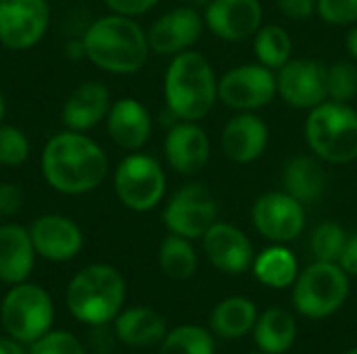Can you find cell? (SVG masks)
Here are the masks:
<instances>
[{
    "label": "cell",
    "instance_id": "cell-1",
    "mask_svg": "<svg viewBox=\"0 0 357 354\" xmlns=\"http://www.w3.org/2000/svg\"><path fill=\"white\" fill-rule=\"evenodd\" d=\"M40 169L52 190L79 196L102 184L109 171V159L92 138L67 129L46 142Z\"/></svg>",
    "mask_w": 357,
    "mask_h": 354
},
{
    "label": "cell",
    "instance_id": "cell-2",
    "mask_svg": "<svg viewBox=\"0 0 357 354\" xmlns=\"http://www.w3.org/2000/svg\"><path fill=\"white\" fill-rule=\"evenodd\" d=\"M82 42L90 63L115 75L140 71L151 54L149 38L140 23L134 17L117 13L90 23Z\"/></svg>",
    "mask_w": 357,
    "mask_h": 354
},
{
    "label": "cell",
    "instance_id": "cell-3",
    "mask_svg": "<svg viewBox=\"0 0 357 354\" xmlns=\"http://www.w3.org/2000/svg\"><path fill=\"white\" fill-rule=\"evenodd\" d=\"M218 79L201 52L184 50L172 56L163 79L167 111L180 121H201L218 102Z\"/></svg>",
    "mask_w": 357,
    "mask_h": 354
},
{
    "label": "cell",
    "instance_id": "cell-4",
    "mask_svg": "<svg viewBox=\"0 0 357 354\" xmlns=\"http://www.w3.org/2000/svg\"><path fill=\"white\" fill-rule=\"evenodd\" d=\"M126 282L111 265H88L77 271L65 292L69 313L86 325H107L121 313Z\"/></svg>",
    "mask_w": 357,
    "mask_h": 354
},
{
    "label": "cell",
    "instance_id": "cell-5",
    "mask_svg": "<svg viewBox=\"0 0 357 354\" xmlns=\"http://www.w3.org/2000/svg\"><path fill=\"white\" fill-rule=\"evenodd\" d=\"M310 150L326 163L347 165L357 159V111L347 102L324 100L305 119Z\"/></svg>",
    "mask_w": 357,
    "mask_h": 354
},
{
    "label": "cell",
    "instance_id": "cell-6",
    "mask_svg": "<svg viewBox=\"0 0 357 354\" xmlns=\"http://www.w3.org/2000/svg\"><path fill=\"white\" fill-rule=\"evenodd\" d=\"M0 321L10 338L21 344H33L52 328V298L42 286L29 282L15 284L2 298Z\"/></svg>",
    "mask_w": 357,
    "mask_h": 354
},
{
    "label": "cell",
    "instance_id": "cell-7",
    "mask_svg": "<svg viewBox=\"0 0 357 354\" xmlns=\"http://www.w3.org/2000/svg\"><path fill=\"white\" fill-rule=\"evenodd\" d=\"M349 296V275L339 263L316 261L293 284V305L310 319L335 315Z\"/></svg>",
    "mask_w": 357,
    "mask_h": 354
},
{
    "label": "cell",
    "instance_id": "cell-8",
    "mask_svg": "<svg viewBox=\"0 0 357 354\" xmlns=\"http://www.w3.org/2000/svg\"><path fill=\"white\" fill-rule=\"evenodd\" d=\"M113 186L123 207L146 213L163 200L167 179L157 159L144 152H132L117 165Z\"/></svg>",
    "mask_w": 357,
    "mask_h": 354
},
{
    "label": "cell",
    "instance_id": "cell-9",
    "mask_svg": "<svg viewBox=\"0 0 357 354\" xmlns=\"http://www.w3.org/2000/svg\"><path fill=\"white\" fill-rule=\"evenodd\" d=\"M220 207L213 192L203 184L182 186L165 204L163 223L169 234L197 240L207 234V230L218 221Z\"/></svg>",
    "mask_w": 357,
    "mask_h": 354
},
{
    "label": "cell",
    "instance_id": "cell-10",
    "mask_svg": "<svg viewBox=\"0 0 357 354\" xmlns=\"http://www.w3.org/2000/svg\"><path fill=\"white\" fill-rule=\"evenodd\" d=\"M278 96L276 71L261 63L232 67L218 79V100L243 113H255L268 106Z\"/></svg>",
    "mask_w": 357,
    "mask_h": 354
},
{
    "label": "cell",
    "instance_id": "cell-11",
    "mask_svg": "<svg viewBox=\"0 0 357 354\" xmlns=\"http://www.w3.org/2000/svg\"><path fill=\"white\" fill-rule=\"evenodd\" d=\"M251 219L264 238L276 244H287L299 238L305 227V204L284 190L266 192L253 202Z\"/></svg>",
    "mask_w": 357,
    "mask_h": 354
},
{
    "label": "cell",
    "instance_id": "cell-12",
    "mask_svg": "<svg viewBox=\"0 0 357 354\" xmlns=\"http://www.w3.org/2000/svg\"><path fill=\"white\" fill-rule=\"evenodd\" d=\"M50 23L46 0H2L0 2V42L10 50L36 46Z\"/></svg>",
    "mask_w": 357,
    "mask_h": 354
},
{
    "label": "cell",
    "instance_id": "cell-13",
    "mask_svg": "<svg viewBox=\"0 0 357 354\" xmlns=\"http://www.w3.org/2000/svg\"><path fill=\"white\" fill-rule=\"evenodd\" d=\"M278 96L293 108L312 111L326 96V67L314 58H291L276 71Z\"/></svg>",
    "mask_w": 357,
    "mask_h": 354
},
{
    "label": "cell",
    "instance_id": "cell-14",
    "mask_svg": "<svg viewBox=\"0 0 357 354\" xmlns=\"http://www.w3.org/2000/svg\"><path fill=\"white\" fill-rule=\"evenodd\" d=\"M205 29V19L199 8L188 4L176 6L161 15L151 29L146 31L151 52L159 56H176L184 50H190Z\"/></svg>",
    "mask_w": 357,
    "mask_h": 354
},
{
    "label": "cell",
    "instance_id": "cell-15",
    "mask_svg": "<svg viewBox=\"0 0 357 354\" xmlns=\"http://www.w3.org/2000/svg\"><path fill=\"white\" fill-rule=\"evenodd\" d=\"M203 19L205 27L220 40L243 42L264 25V8L259 0H211Z\"/></svg>",
    "mask_w": 357,
    "mask_h": 354
},
{
    "label": "cell",
    "instance_id": "cell-16",
    "mask_svg": "<svg viewBox=\"0 0 357 354\" xmlns=\"http://www.w3.org/2000/svg\"><path fill=\"white\" fill-rule=\"evenodd\" d=\"M36 255L46 261L63 263L75 259L84 248V234L79 225L63 215H40L27 227Z\"/></svg>",
    "mask_w": 357,
    "mask_h": 354
},
{
    "label": "cell",
    "instance_id": "cell-17",
    "mask_svg": "<svg viewBox=\"0 0 357 354\" xmlns=\"http://www.w3.org/2000/svg\"><path fill=\"white\" fill-rule=\"evenodd\" d=\"M163 152L174 171L182 175H197L211 159V142L197 121H178L165 136Z\"/></svg>",
    "mask_w": 357,
    "mask_h": 354
},
{
    "label": "cell",
    "instance_id": "cell-18",
    "mask_svg": "<svg viewBox=\"0 0 357 354\" xmlns=\"http://www.w3.org/2000/svg\"><path fill=\"white\" fill-rule=\"evenodd\" d=\"M203 250L215 269L232 275L245 273L255 261L251 240L232 223L215 221L203 236Z\"/></svg>",
    "mask_w": 357,
    "mask_h": 354
},
{
    "label": "cell",
    "instance_id": "cell-19",
    "mask_svg": "<svg viewBox=\"0 0 357 354\" xmlns=\"http://www.w3.org/2000/svg\"><path fill=\"white\" fill-rule=\"evenodd\" d=\"M270 142V129L255 113H236L222 129L224 154L238 165H251L264 156Z\"/></svg>",
    "mask_w": 357,
    "mask_h": 354
},
{
    "label": "cell",
    "instance_id": "cell-20",
    "mask_svg": "<svg viewBox=\"0 0 357 354\" xmlns=\"http://www.w3.org/2000/svg\"><path fill=\"white\" fill-rule=\"evenodd\" d=\"M107 131L119 148L140 150L153 131L151 113L136 98H119L107 113Z\"/></svg>",
    "mask_w": 357,
    "mask_h": 354
},
{
    "label": "cell",
    "instance_id": "cell-21",
    "mask_svg": "<svg viewBox=\"0 0 357 354\" xmlns=\"http://www.w3.org/2000/svg\"><path fill=\"white\" fill-rule=\"evenodd\" d=\"M111 104V94L102 83L84 81L67 96L61 117L67 129L84 134L107 119Z\"/></svg>",
    "mask_w": 357,
    "mask_h": 354
},
{
    "label": "cell",
    "instance_id": "cell-22",
    "mask_svg": "<svg viewBox=\"0 0 357 354\" xmlns=\"http://www.w3.org/2000/svg\"><path fill=\"white\" fill-rule=\"evenodd\" d=\"M36 248L29 230L19 223L0 225V282L15 286L27 282L33 271Z\"/></svg>",
    "mask_w": 357,
    "mask_h": 354
},
{
    "label": "cell",
    "instance_id": "cell-23",
    "mask_svg": "<svg viewBox=\"0 0 357 354\" xmlns=\"http://www.w3.org/2000/svg\"><path fill=\"white\" fill-rule=\"evenodd\" d=\"M115 336L132 348H151L167 336L165 319L151 307H132L115 317Z\"/></svg>",
    "mask_w": 357,
    "mask_h": 354
},
{
    "label": "cell",
    "instance_id": "cell-24",
    "mask_svg": "<svg viewBox=\"0 0 357 354\" xmlns=\"http://www.w3.org/2000/svg\"><path fill=\"white\" fill-rule=\"evenodd\" d=\"M282 188L303 204L320 200L326 190V175L322 165L307 154L291 156L282 169Z\"/></svg>",
    "mask_w": 357,
    "mask_h": 354
},
{
    "label": "cell",
    "instance_id": "cell-25",
    "mask_svg": "<svg viewBox=\"0 0 357 354\" xmlns=\"http://www.w3.org/2000/svg\"><path fill=\"white\" fill-rule=\"evenodd\" d=\"M253 334L261 353L284 354L295 342L297 323L289 311L280 307H272L257 317Z\"/></svg>",
    "mask_w": 357,
    "mask_h": 354
},
{
    "label": "cell",
    "instance_id": "cell-26",
    "mask_svg": "<svg viewBox=\"0 0 357 354\" xmlns=\"http://www.w3.org/2000/svg\"><path fill=\"white\" fill-rule=\"evenodd\" d=\"M257 309L245 296H230L222 300L211 313V330L220 338L234 340L255 328Z\"/></svg>",
    "mask_w": 357,
    "mask_h": 354
},
{
    "label": "cell",
    "instance_id": "cell-27",
    "mask_svg": "<svg viewBox=\"0 0 357 354\" xmlns=\"http://www.w3.org/2000/svg\"><path fill=\"white\" fill-rule=\"evenodd\" d=\"M253 273L264 286L282 290V288H289L295 284V280L299 275V267H297L295 255L287 246L274 244L255 257Z\"/></svg>",
    "mask_w": 357,
    "mask_h": 354
},
{
    "label": "cell",
    "instance_id": "cell-28",
    "mask_svg": "<svg viewBox=\"0 0 357 354\" xmlns=\"http://www.w3.org/2000/svg\"><path fill=\"white\" fill-rule=\"evenodd\" d=\"M253 50L257 63H261L272 71H278L293 56V40L282 25L268 23L261 25L253 35Z\"/></svg>",
    "mask_w": 357,
    "mask_h": 354
},
{
    "label": "cell",
    "instance_id": "cell-29",
    "mask_svg": "<svg viewBox=\"0 0 357 354\" xmlns=\"http://www.w3.org/2000/svg\"><path fill=\"white\" fill-rule=\"evenodd\" d=\"M159 267L167 277L176 282H184L192 277L199 267V259L190 240L176 234L163 238L159 246Z\"/></svg>",
    "mask_w": 357,
    "mask_h": 354
},
{
    "label": "cell",
    "instance_id": "cell-30",
    "mask_svg": "<svg viewBox=\"0 0 357 354\" xmlns=\"http://www.w3.org/2000/svg\"><path fill=\"white\" fill-rule=\"evenodd\" d=\"M159 354H215L213 336L199 325H180L167 332Z\"/></svg>",
    "mask_w": 357,
    "mask_h": 354
},
{
    "label": "cell",
    "instance_id": "cell-31",
    "mask_svg": "<svg viewBox=\"0 0 357 354\" xmlns=\"http://www.w3.org/2000/svg\"><path fill=\"white\" fill-rule=\"evenodd\" d=\"M347 232L343 230L341 223L337 221H324L320 223L314 234H312V252L316 261H326V263H339L341 255L347 244Z\"/></svg>",
    "mask_w": 357,
    "mask_h": 354
},
{
    "label": "cell",
    "instance_id": "cell-32",
    "mask_svg": "<svg viewBox=\"0 0 357 354\" xmlns=\"http://www.w3.org/2000/svg\"><path fill=\"white\" fill-rule=\"evenodd\" d=\"M326 96L335 102H351L357 98V67L349 61H339L326 67Z\"/></svg>",
    "mask_w": 357,
    "mask_h": 354
},
{
    "label": "cell",
    "instance_id": "cell-33",
    "mask_svg": "<svg viewBox=\"0 0 357 354\" xmlns=\"http://www.w3.org/2000/svg\"><path fill=\"white\" fill-rule=\"evenodd\" d=\"M29 156V140L15 125H0V165L19 167Z\"/></svg>",
    "mask_w": 357,
    "mask_h": 354
},
{
    "label": "cell",
    "instance_id": "cell-34",
    "mask_svg": "<svg viewBox=\"0 0 357 354\" xmlns=\"http://www.w3.org/2000/svg\"><path fill=\"white\" fill-rule=\"evenodd\" d=\"M27 354H88L84 344L69 332L50 330L40 340L29 344Z\"/></svg>",
    "mask_w": 357,
    "mask_h": 354
},
{
    "label": "cell",
    "instance_id": "cell-35",
    "mask_svg": "<svg viewBox=\"0 0 357 354\" xmlns=\"http://www.w3.org/2000/svg\"><path fill=\"white\" fill-rule=\"evenodd\" d=\"M316 13L328 25L345 27L357 23V0H318Z\"/></svg>",
    "mask_w": 357,
    "mask_h": 354
},
{
    "label": "cell",
    "instance_id": "cell-36",
    "mask_svg": "<svg viewBox=\"0 0 357 354\" xmlns=\"http://www.w3.org/2000/svg\"><path fill=\"white\" fill-rule=\"evenodd\" d=\"M280 13L293 21H305L316 13L318 0H276Z\"/></svg>",
    "mask_w": 357,
    "mask_h": 354
},
{
    "label": "cell",
    "instance_id": "cell-37",
    "mask_svg": "<svg viewBox=\"0 0 357 354\" xmlns=\"http://www.w3.org/2000/svg\"><path fill=\"white\" fill-rule=\"evenodd\" d=\"M23 207V192L15 184H0V217L19 213Z\"/></svg>",
    "mask_w": 357,
    "mask_h": 354
},
{
    "label": "cell",
    "instance_id": "cell-38",
    "mask_svg": "<svg viewBox=\"0 0 357 354\" xmlns=\"http://www.w3.org/2000/svg\"><path fill=\"white\" fill-rule=\"evenodd\" d=\"M159 0H105V4L117 13V15H126V17H138L149 13L153 6H157Z\"/></svg>",
    "mask_w": 357,
    "mask_h": 354
},
{
    "label": "cell",
    "instance_id": "cell-39",
    "mask_svg": "<svg viewBox=\"0 0 357 354\" xmlns=\"http://www.w3.org/2000/svg\"><path fill=\"white\" fill-rule=\"evenodd\" d=\"M339 265L347 271V275L357 277V234H351L347 238V244H345Z\"/></svg>",
    "mask_w": 357,
    "mask_h": 354
},
{
    "label": "cell",
    "instance_id": "cell-40",
    "mask_svg": "<svg viewBox=\"0 0 357 354\" xmlns=\"http://www.w3.org/2000/svg\"><path fill=\"white\" fill-rule=\"evenodd\" d=\"M0 354H25L21 342H17L15 338H0Z\"/></svg>",
    "mask_w": 357,
    "mask_h": 354
},
{
    "label": "cell",
    "instance_id": "cell-41",
    "mask_svg": "<svg viewBox=\"0 0 357 354\" xmlns=\"http://www.w3.org/2000/svg\"><path fill=\"white\" fill-rule=\"evenodd\" d=\"M345 46L349 50V54L357 61V23L347 31V38H345Z\"/></svg>",
    "mask_w": 357,
    "mask_h": 354
},
{
    "label": "cell",
    "instance_id": "cell-42",
    "mask_svg": "<svg viewBox=\"0 0 357 354\" xmlns=\"http://www.w3.org/2000/svg\"><path fill=\"white\" fill-rule=\"evenodd\" d=\"M188 6H192V8H205L211 0H184Z\"/></svg>",
    "mask_w": 357,
    "mask_h": 354
},
{
    "label": "cell",
    "instance_id": "cell-43",
    "mask_svg": "<svg viewBox=\"0 0 357 354\" xmlns=\"http://www.w3.org/2000/svg\"><path fill=\"white\" fill-rule=\"evenodd\" d=\"M4 111H6V104H4V96H2V92H0V121L4 119Z\"/></svg>",
    "mask_w": 357,
    "mask_h": 354
},
{
    "label": "cell",
    "instance_id": "cell-44",
    "mask_svg": "<svg viewBox=\"0 0 357 354\" xmlns=\"http://www.w3.org/2000/svg\"><path fill=\"white\" fill-rule=\"evenodd\" d=\"M345 354H357V348H351L349 353H345Z\"/></svg>",
    "mask_w": 357,
    "mask_h": 354
},
{
    "label": "cell",
    "instance_id": "cell-45",
    "mask_svg": "<svg viewBox=\"0 0 357 354\" xmlns=\"http://www.w3.org/2000/svg\"><path fill=\"white\" fill-rule=\"evenodd\" d=\"M255 354H266V353H255Z\"/></svg>",
    "mask_w": 357,
    "mask_h": 354
},
{
    "label": "cell",
    "instance_id": "cell-46",
    "mask_svg": "<svg viewBox=\"0 0 357 354\" xmlns=\"http://www.w3.org/2000/svg\"><path fill=\"white\" fill-rule=\"evenodd\" d=\"M0 2H2V0H0Z\"/></svg>",
    "mask_w": 357,
    "mask_h": 354
}]
</instances>
